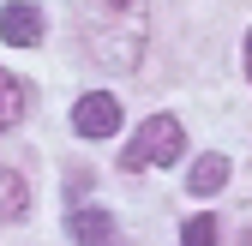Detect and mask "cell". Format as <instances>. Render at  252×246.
<instances>
[{
  "mask_svg": "<svg viewBox=\"0 0 252 246\" xmlns=\"http://www.w3.org/2000/svg\"><path fill=\"white\" fill-rule=\"evenodd\" d=\"M180 150H186V132H180V120L174 114H150L144 126L132 132V144H126V168L132 174H144V168H168V162H180Z\"/></svg>",
  "mask_w": 252,
  "mask_h": 246,
  "instance_id": "obj_2",
  "label": "cell"
},
{
  "mask_svg": "<svg viewBox=\"0 0 252 246\" xmlns=\"http://www.w3.org/2000/svg\"><path fill=\"white\" fill-rule=\"evenodd\" d=\"M24 204H30V192H24V180L0 168V216H24Z\"/></svg>",
  "mask_w": 252,
  "mask_h": 246,
  "instance_id": "obj_7",
  "label": "cell"
},
{
  "mask_svg": "<svg viewBox=\"0 0 252 246\" xmlns=\"http://www.w3.org/2000/svg\"><path fill=\"white\" fill-rule=\"evenodd\" d=\"M84 42H90V54H96V66L132 72L144 60V42H150V6L144 0H90Z\"/></svg>",
  "mask_w": 252,
  "mask_h": 246,
  "instance_id": "obj_1",
  "label": "cell"
},
{
  "mask_svg": "<svg viewBox=\"0 0 252 246\" xmlns=\"http://www.w3.org/2000/svg\"><path fill=\"white\" fill-rule=\"evenodd\" d=\"M240 54H246V78H252V30H246V48Z\"/></svg>",
  "mask_w": 252,
  "mask_h": 246,
  "instance_id": "obj_10",
  "label": "cell"
},
{
  "mask_svg": "<svg viewBox=\"0 0 252 246\" xmlns=\"http://www.w3.org/2000/svg\"><path fill=\"white\" fill-rule=\"evenodd\" d=\"M0 42H12V48H36L42 42V12L36 6H0Z\"/></svg>",
  "mask_w": 252,
  "mask_h": 246,
  "instance_id": "obj_4",
  "label": "cell"
},
{
  "mask_svg": "<svg viewBox=\"0 0 252 246\" xmlns=\"http://www.w3.org/2000/svg\"><path fill=\"white\" fill-rule=\"evenodd\" d=\"M108 234H114L108 210H96V204H78L72 210V240L78 246H108Z\"/></svg>",
  "mask_w": 252,
  "mask_h": 246,
  "instance_id": "obj_5",
  "label": "cell"
},
{
  "mask_svg": "<svg viewBox=\"0 0 252 246\" xmlns=\"http://www.w3.org/2000/svg\"><path fill=\"white\" fill-rule=\"evenodd\" d=\"M186 186H192L198 198L222 192V186H228V156H198V162H192V174H186Z\"/></svg>",
  "mask_w": 252,
  "mask_h": 246,
  "instance_id": "obj_6",
  "label": "cell"
},
{
  "mask_svg": "<svg viewBox=\"0 0 252 246\" xmlns=\"http://www.w3.org/2000/svg\"><path fill=\"white\" fill-rule=\"evenodd\" d=\"M72 132L78 138H114L120 132V102L108 90H84L78 108H72Z\"/></svg>",
  "mask_w": 252,
  "mask_h": 246,
  "instance_id": "obj_3",
  "label": "cell"
},
{
  "mask_svg": "<svg viewBox=\"0 0 252 246\" xmlns=\"http://www.w3.org/2000/svg\"><path fill=\"white\" fill-rule=\"evenodd\" d=\"M18 114H24V90L12 84V72H0V132H6Z\"/></svg>",
  "mask_w": 252,
  "mask_h": 246,
  "instance_id": "obj_8",
  "label": "cell"
},
{
  "mask_svg": "<svg viewBox=\"0 0 252 246\" xmlns=\"http://www.w3.org/2000/svg\"><path fill=\"white\" fill-rule=\"evenodd\" d=\"M180 246H216V222L210 216H192V222L180 228Z\"/></svg>",
  "mask_w": 252,
  "mask_h": 246,
  "instance_id": "obj_9",
  "label": "cell"
}]
</instances>
